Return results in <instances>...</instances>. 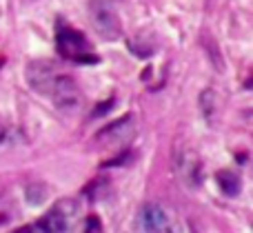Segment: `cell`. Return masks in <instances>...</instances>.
Wrapping results in <instances>:
<instances>
[{
	"mask_svg": "<svg viewBox=\"0 0 253 233\" xmlns=\"http://www.w3.org/2000/svg\"><path fill=\"white\" fill-rule=\"evenodd\" d=\"M56 47L60 51L62 58L67 60H74V62H98V56L96 53H89L87 51V40L80 31L71 29L67 25H58L56 29Z\"/></svg>",
	"mask_w": 253,
	"mask_h": 233,
	"instance_id": "obj_1",
	"label": "cell"
},
{
	"mask_svg": "<svg viewBox=\"0 0 253 233\" xmlns=\"http://www.w3.org/2000/svg\"><path fill=\"white\" fill-rule=\"evenodd\" d=\"M89 18H91L93 29L105 40H118L123 34V22H120L116 9L107 0H91L89 2Z\"/></svg>",
	"mask_w": 253,
	"mask_h": 233,
	"instance_id": "obj_2",
	"label": "cell"
},
{
	"mask_svg": "<svg viewBox=\"0 0 253 233\" xmlns=\"http://www.w3.org/2000/svg\"><path fill=\"white\" fill-rule=\"evenodd\" d=\"M140 225L147 233H180V222L167 207L149 202L140 211Z\"/></svg>",
	"mask_w": 253,
	"mask_h": 233,
	"instance_id": "obj_3",
	"label": "cell"
},
{
	"mask_svg": "<svg viewBox=\"0 0 253 233\" xmlns=\"http://www.w3.org/2000/svg\"><path fill=\"white\" fill-rule=\"evenodd\" d=\"M76 216H78V204L74 200H62L58 202L47 216L40 220V231L42 233H71Z\"/></svg>",
	"mask_w": 253,
	"mask_h": 233,
	"instance_id": "obj_4",
	"label": "cell"
},
{
	"mask_svg": "<svg viewBox=\"0 0 253 233\" xmlns=\"http://www.w3.org/2000/svg\"><path fill=\"white\" fill-rule=\"evenodd\" d=\"M49 96H51L56 109L62 111V114H74L76 109L83 107V93L69 76H56Z\"/></svg>",
	"mask_w": 253,
	"mask_h": 233,
	"instance_id": "obj_5",
	"label": "cell"
},
{
	"mask_svg": "<svg viewBox=\"0 0 253 233\" xmlns=\"http://www.w3.org/2000/svg\"><path fill=\"white\" fill-rule=\"evenodd\" d=\"M56 76L58 74L53 71V67L44 60H34V62H29V67H27V82H29L38 93H42V96H49V93H51Z\"/></svg>",
	"mask_w": 253,
	"mask_h": 233,
	"instance_id": "obj_6",
	"label": "cell"
},
{
	"mask_svg": "<svg viewBox=\"0 0 253 233\" xmlns=\"http://www.w3.org/2000/svg\"><path fill=\"white\" fill-rule=\"evenodd\" d=\"M215 180H218V187L227 195H238V194H240V178H238L233 171L222 169V171L215 173Z\"/></svg>",
	"mask_w": 253,
	"mask_h": 233,
	"instance_id": "obj_7",
	"label": "cell"
},
{
	"mask_svg": "<svg viewBox=\"0 0 253 233\" xmlns=\"http://www.w3.org/2000/svg\"><path fill=\"white\" fill-rule=\"evenodd\" d=\"M131 122H133V118H131V116H125V118L116 120L114 124L105 127V131L98 133V140H102V138H125L126 133H129Z\"/></svg>",
	"mask_w": 253,
	"mask_h": 233,
	"instance_id": "obj_8",
	"label": "cell"
},
{
	"mask_svg": "<svg viewBox=\"0 0 253 233\" xmlns=\"http://www.w3.org/2000/svg\"><path fill=\"white\" fill-rule=\"evenodd\" d=\"M200 109L207 120H213V114L218 111V105H215V93L211 91V89L200 93Z\"/></svg>",
	"mask_w": 253,
	"mask_h": 233,
	"instance_id": "obj_9",
	"label": "cell"
},
{
	"mask_svg": "<svg viewBox=\"0 0 253 233\" xmlns=\"http://www.w3.org/2000/svg\"><path fill=\"white\" fill-rule=\"evenodd\" d=\"M84 233H102V225L98 216H89L84 222Z\"/></svg>",
	"mask_w": 253,
	"mask_h": 233,
	"instance_id": "obj_10",
	"label": "cell"
},
{
	"mask_svg": "<svg viewBox=\"0 0 253 233\" xmlns=\"http://www.w3.org/2000/svg\"><path fill=\"white\" fill-rule=\"evenodd\" d=\"M114 105H116V100H114V98H109V100H105L102 105H98V107H96V114H93V116H105Z\"/></svg>",
	"mask_w": 253,
	"mask_h": 233,
	"instance_id": "obj_11",
	"label": "cell"
},
{
	"mask_svg": "<svg viewBox=\"0 0 253 233\" xmlns=\"http://www.w3.org/2000/svg\"><path fill=\"white\" fill-rule=\"evenodd\" d=\"M13 233H42L38 225H29V227H22V229H16Z\"/></svg>",
	"mask_w": 253,
	"mask_h": 233,
	"instance_id": "obj_12",
	"label": "cell"
}]
</instances>
